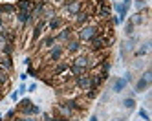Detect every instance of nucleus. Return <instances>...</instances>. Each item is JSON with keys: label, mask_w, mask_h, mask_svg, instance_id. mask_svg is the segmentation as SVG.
Returning <instances> with one entry per match:
<instances>
[{"label": "nucleus", "mask_w": 152, "mask_h": 121, "mask_svg": "<svg viewBox=\"0 0 152 121\" xmlns=\"http://www.w3.org/2000/svg\"><path fill=\"white\" fill-rule=\"evenodd\" d=\"M35 90H37V84H35V83L28 86V92H35Z\"/></svg>", "instance_id": "35"}, {"label": "nucleus", "mask_w": 152, "mask_h": 121, "mask_svg": "<svg viewBox=\"0 0 152 121\" xmlns=\"http://www.w3.org/2000/svg\"><path fill=\"white\" fill-rule=\"evenodd\" d=\"M148 86H150V83L147 79H143V77H139V79L136 81V84H134V92L136 94H141V92L148 90Z\"/></svg>", "instance_id": "14"}, {"label": "nucleus", "mask_w": 152, "mask_h": 121, "mask_svg": "<svg viewBox=\"0 0 152 121\" xmlns=\"http://www.w3.org/2000/svg\"><path fill=\"white\" fill-rule=\"evenodd\" d=\"M148 50H150V40H147V42L141 44V46L134 51V55H136V57H143V55H147V53H148Z\"/></svg>", "instance_id": "21"}, {"label": "nucleus", "mask_w": 152, "mask_h": 121, "mask_svg": "<svg viewBox=\"0 0 152 121\" xmlns=\"http://www.w3.org/2000/svg\"><path fill=\"white\" fill-rule=\"evenodd\" d=\"M53 2H55L57 6H62V4H64V0H53Z\"/></svg>", "instance_id": "40"}, {"label": "nucleus", "mask_w": 152, "mask_h": 121, "mask_svg": "<svg viewBox=\"0 0 152 121\" xmlns=\"http://www.w3.org/2000/svg\"><path fill=\"white\" fill-rule=\"evenodd\" d=\"M0 86H9V75H7V72L6 70H2L0 72Z\"/></svg>", "instance_id": "25"}, {"label": "nucleus", "mask_w": 152, "mask_h": 121, "mask_svg": "<svg viewBox=\"0 0 152 121\" xmlns=\"http://www.w3.org/2000/svg\"><path fill=\"white\" fill-rule=\"evenodd\" d=\"M4 55V53H2ZM0 68L6 70V72H11L13 70V61H11V55H4L2 62H0Z\"/></svg>", "instance_id": "20"}, {"label": "nucleus", "mask_w": 152, "mask_h": 121, "mask_svg": "<svg viewBox=\"0 0 152 121\" xmlns=\"http://www.w3.org/2000/svg\"><path fill=\"white\" fill-rule=\"evenodd\" d=\"M134 2H136V7H137V11H141V9L145 7V0H134Z\"/></svg>", "instance_id": "31"}, {"label": "nucleus", "mask_w": 152, "mask_h": 121, "mask_svg": "<svg viewBox=\"0 0 152 121\" xmlns=\"http://www.w3.org/2000/svg\"><path fill=\"white\" fill-rule=\"evenodd\" d=\"M62 55H64V48L57 42L55 46H51V48L48 50V57H46V61H50V62H57V61L62 59Z\"/></svg>", "instance_id": "6"}, {"label": "nucleus", "mask_w": 152, "mask_h": 121, "mask_svg": "<svg viewBox=\"0 0 152 121\" xmlns=\"http://www.w3.org/2000/svg\"><path fill=\"white\" fill-rule=\"evenodd\" d=\"M15 116H17V110H9V112L6 114V121H11Z\"/></svg>", "instance_id": "30"}, {"label": "nucleus", "mask_w": 152, "mask_h": 121, "mask_svg": "<svg viewBox=\"0 0 152 121\" xmlns=\"http://www.w3.org/2000/svg\"><path fill=\"white\" fill-rule=\"evenodd\" d=\"M11 99H13V101H17V99H18V92H13L11 94Z\"/></svg>", "instance_id": "37"}, {"label": "nucleus", "mask_w": 152, "mask_h": 121, "mask_svg": "<svg viewBox=\"0 0 152 121\" xmlns=\"http://www.w3.org/2000/svg\"><path fill=\"white\" fill-rule=\"evenodd\" d=\"M0 72H2V68H0Z\"/></svg>", "instance_id": "45"}, {"label": "nucleus", "mask_w": 152, "mask_h": 121, "mask_svg": "<svg viewBox=\"0 0 152 121\" xmlns=\"http://www.w3.org/2000/svg\"><path fill=\"white\" fill-rule=\"evenodd\" d=\"M95 35H99V26L97 24H86V26L79 28V31H77V39L81 42H90Z\"/></svg>", "instance_id": "2"}, {"label": "nucleus", "mask_w": 152, "mask_h": 121, "mask_svg": "<svg viewBox=\"0 0 152 121\" xmlns=\"http://www.w3.org/2000/svg\"><path fill=\"white\" fill-rule=\"evenodd\" d=\"M15 11H17V6H15V4H9V2L0 4V13H2V17H4V15H13Z\"/></svg>", "instance_id": "18"}, {"label": "nucleus", "mask_w": 152, "mask_h": 121, "mask_svg": "<svg viewBox=\"0 0 152 121\" xmlns=\"http://www.w3.org/2000/svg\"><path fill=\"white\" fill-rule=\"evenodd\" d=\"M24 121H39L37 116H24Z\"/></svg>", "instance_id": "34"}, {"label": "nucleus", "mask_w": 152, "mask_h": 121, "mask_svg": "<svg viewBox=\"0 0 152 121\" xmlns=\"http://www.w3.org/2000/svg\"><path fill=\"white\" fill-rule=\"evenodd\" d=\"M31 20V11H20L17 9V22L18 24H28V22ZM33 22V20H31Z\"/></svg>", "instance_id": "15"}, {"label": "nucleus", "mask_w": 152, "mask_h": 121, "mask_svg": "<svg viewBox=\"0 0 152 121\" xmlns=\"http://www.w3.org/2000/svg\"><path fill=\"white\" fill-rule=\"evenodd\" d=\"M0 117H2V114H0Z\"/></svg>", "instance_id": "43"}, {"label": "nucleus", "mask_w": 152, "mask_h": 121, "mask_svg": "<svg viewBox=\"0 0 152 121\" xmlns=\"http://www.w3.org/2000/svg\"><path fill=\"white\" fill-rule=\"evenodd\" d=\"M64 26V17H53V18H50L48 22H46V28L50 29V31H57V29H61Z\"/></svg>", "instance_id": "10"}, {"label": "nucleus", "mask_w": 152, "mask_h": 121, "mask_svg": "<svg viewBox=\"0 0 152 121\" xmlns=\"http://www.w3.org/2000/svg\"><path fill=\"white\" fill-rule=\"evenodd\" d=\"M6 44H7V39H6V35H4V33H0V51H2V50L6 48Z\"/></svg>", "instance_id": "28"}, {"label": "nucleus", "mask_w": 152, "mask_h": 121, "mask_svg": "<svg viewBox=\"0 0 152 121\" xmlns=\"http://www.w3.org/2000/svg\"><path fill=\"white\" fill-rule=\"evenodd\" d=\"M139 116H141V117H143L145 121H150V116H148V112H147V110H145V108H139Z\"/></svg>", "instance_id": "29"}, {"label": "nucleus", "mask_w": 152, "mask_h": 121, "mask_svg": "<svg viewBox=\"0 0 152 121\" xmlns=\"http://www.w3.org/2000/svg\"><path fill=\"white\" fill-rule=\"evenodd\" d=\"M114 42V35H104V33H99L90 40V51H103L108 50L110 44Z\"/></svg>", "instance_id": "1"}, {"label": "nucleus", "mask_w": 152, "mask_h": 121, "mask_svg": "<svg viewBox=\"0 0 152 121\" xmlns=\"http://www.w3.org/2000/svg\"><path fill=\"white\" fill-rule=\"evenodd\" d=\"M130 22H132L134 26H139V24H143V22H145V17L141 15V11H137V13H134V17L130 18Z\"/></svg>", "instance_id": "24"}, {"label": "nucleus", "mask_w": 152, "mask_h": 121, "mask_svg": "<svg viewBox=\"0 0 152 121\" xmlns=\"http://www.w3.org/2000/svg\"><path fill=\"white\" fill-rule=\"evenodd\" d=\"M68 2H73V0H68Z\"/></svg>", "instance_id": "42"}, {"label": "nucleus", "mask_w": 152, "mask_h": 121, "mask_svg": "<svg viewBox=\"0 0 152 121\" xmlns=\"http://www.w3.org/2000/svg\"><path fill=\"white\" fill-rule=\"evenodd\" d=\"M90 83H92V77L86 75V73L75 77V86H77L79 90H86V88H90Z\"/></svg>", "instance_id": "11"}, {"label": "nucleus", "mask_w": 152, "mask_h": 121, "mask_svg": "<svg viewBox=\"0 0 152 121\" xmlns=\"http://www.w3.org/2000/svg\"><path fill=\"white\" fill-rule=\"evenodd\" d=\"M55 44H57L55 37H53V35H46L44 39L39 42V48H40V50H50L51 46H55Z\"/></svg>", "instance_id": "13"}, {"label": "nucleus", "mask_w": 152, "mask_h": 121, "mask_svg": "<svg viewBox=\"0 0 152 121\" xmlns=\"http://www.w3.org/2000/svg\"><path fill=\"white\" fill-rule=\"evenodd\" d=\"M123 4H125V6H126V7H128V6H130V4H132V0H123Z\"/></svg>", "instance_id": "39"}, {"label": "nucleus", "mask_w": 152, "mask_h": 121, "mask_svg": "<svg viewBox=\"0 0 152 121\" xmlns=\"http://www.w3.org/2000/svg\"><path fill=\"white\" fill-rule=\"evenodd\" d=\"M39 112L40 108L31 103V99H22L17 106V114H22V116H37Z\"/></svg>", "instance_id": "3"}, {"label": "nucleus", "mask_w": 152, "mask_h": 121, "mask_svg": "<svg viewBox=\"0 0 152 121\" xmlns=\"http://www.w3.org/2000/svg\"><path fill=\"white\" fill-rule=\"evenodd\" d=\"M90 121H97V116H92V117H90Z\"/></svg>", "instance_id": "41"}, {"label": "nucleus", "mask_w": 152, "mask_h": 121, "mask_svg": "<svg viewBox=\"0 0 152 121\" xmlns=\"http://www.w3.org/2000/svg\"><path fill=\"white\" fill-rule=\"evenodd\" d=\"M134 29H136V26H134L132 22L128 20V22H126V26H125V35H126V37H130V35H134Z\"/></svg>", "instance_id": "27"}, {"label": "nucleus", "mask_w": 152, "mask_h": 121, "mask_svg": "<svg viewBox=\"0 0 152 121\" xmlns=\"http://www.w3.org/2000/svg\"><path fill=\"white\" fill-rule=\"evenodd\" d=\"M94 15H95L97 18H101V20H110V17H112V9H110V6H108V2H106L104 6H101V7L94 9Z\"/></svg>", "instance_id": "8"}, {"label": "nucleus", "mask_w": 152, "mask_h": 121, "mask_svg": "<svg viewBox=\"0 0 152 121\" xmlns=\"http://www.w3.org/2000/svg\"><path fill=\"white\" fill-rule=\"evenodd\" d=\"M114 7H115V11L119 13V18H121V20H125V17H126V11H128V7H126L125 4H121V2H115V4H114Z\"/></svg>", "instance_id": "22"}, {"label": "nucleus", "mask_w": 152, "mask_h": 121, "mask_svg": "<svg viewBox=\"0 0 152 121\" xmlns=\"http://www.w3.org/2000/svg\"><path fill=\"white\" fill-rule=\"evenodd\" d=\"M57 114H59V116H64V117H72V116H73V112L70 110V106H68L66 103H59V105H57Z\"/></svg>", "instance_id": "17"}, {"label": "nucleus", "mask_w": 152, "mask_h": 121, "mask_svg": "<svg viewBox=\"0 0 152 121\" xmlns=\"http://www.w3.org/2000/svg\"><path fill=\"white\" fill-rule=\"evenodd\" d=\"M28 90V88H26V84H20V88H18V94H24Z\"/></svg>", "instance_id": "36"}, {"label": "nucleus", "mask_w": 152, "mask_h": 121, "mask_svg": "<svg viewBox=\"0 0 152 121\" xmlns=\"http://www.w3.org/2000/svg\"><path fill=\"white\" fill-rule=\"evenodd\" d=\"M73 31H75V28L73 26H62L61 29H59V33H57V35H53V37H55V40L59 42V44H66L70 39H73Z\"/></svg>", "instance_id": "5"}, {"label": "nucleus", "mask_w": 152, "mask_h": 121, "mask_svg": "<svg viewBox=\"0 0 152 121\" xmlns=\"http://www.w3.org/2000/svg\"><path fill=\"white\" fill-rule=\"evenodd\" d=\"M11 121H24V116H22V117H20V116H15Z\"/></svg>", "instance_id": "38"}, {"label": "nucleus", "mask_w": 152, "mask_h": 121, "mask_svg": "<svg viewBox=\"0 0 152 121\" xmlns=\"http://www.w3.org/2000/svg\"><path fill=\"white\" fill-rule=\"evenodd\" d=\"M141 77H143V79H147V81L150 83V81H152V72H150V70H147V72H145L143 75H141Z\"/></svg>", "instance_id": "32"}, {"label": "nucleus", "mask_w": 152, "mask_h": 121, "mask_svg": "<svg viewBox=\"0 0 152 121\" xmlns=\"http://www.w3.org/2000/svg\"><path fill=\"white\" fill-rule=\"evenodd\" d=\"M125 88H126V81H125V79H121V77L114 79V83H112V90H114L115 94H121Z\"/></svg>", "instance_id": "16"}, {"label": "nucleus", "mask_w": 152, "mask_h": 121, "mask_svg": "<svg viewBox=\"0 0 152 121\" xmlns=\"http://www.w3.org/2000/svg\"><path fill=\"white\" fill-rule=\"evenodd\" d=\"M68 70L72 72V75H73V77H79V75L86 73V70H84V68H81V66H75V64H72V62H70V68H68Z\"/></svg>", "instance_id": "23"}, {"label": "nucleus", "mask_w": 152, "mask_h": 121, "mask_svg": "<svg viewBox=\"0 0 152 121\" xmlns=\"http://www.w3.org/2000/svg\"><path fill=\"white\" fill-rule=\"evenodd\" d=\"M44 28H46V20H44V18H39V20H37V24H35V28H33V31H31V44H33V42L42 35Z\"/></svg>", "instance_id": "9"}, {"label": "nucleus", "mask_w": 152, "mask_h": 121, "mask_svg": "<svg viewBox=\"0 0 152 121\" xmlns=\"http://www.w3.org/2000/svg\"><path fill=\"white\" fill-rule=\"evenodd\" d=\"M0 17H2V13H0Z\"/></svg>", "instance_id": "44"}, {"label": "nucleus", "mask_w": 152, "mask_h": 121, "mask_svg": "<svg viewBox=\"0 0 152 121\" xmlns=\"http://www.w3.org/2000/svg\"><path fill=\"white\" fill-rule=\"evenodd\" d=\"M81 48H83V42H81L79 39H70V40L66 42V51H68V53H79Z\"/></svg>", "instance_id": "12"}, {"label": "nucleus", "mask_w": 152, "mask_h": 121, "mask_svg": "<svg viewBox=\"0 0 152 121\" xmlns=\"http://www.w3.org/2000/svg\"><path fill=\"white\" fill-rule=\"evenodd\" d=\"M94 17V11L92 9H83L81 13H77L73 17V28H83L86 24H90V20Z\"/></svg>", "instance_id": "4"}, {"label": "nucleus", "mask_w": 152, "mask_h": 121, "mask_svg": "<svg viewBox=\"0 0 152 121\" xmlns=\"http://www.w3.org/2000/svg\"><path fill=\"white\" fill-rule=\"evenodd\" d=\"M123 106H125L126 110H132V108L136 106V101H134V97H126V99H123Z\"/></svg>", "instance_id": "26"}, {"label": "nucleus", "mask_w": 152, "mask_h": 121, "mask_svg": "<svg viewBox=\"0 0 152 121\" xmlns=\"http://www.w3.org/2000/svg\"><path fill=\"white\" fill-rule=\"evenodd\" d=\"M72 64H75V66H81V68L88 70V55H77V57L73 59V62H72Z\"/></svg>", "instance_id": "19"}, {"label": "nucleus", "mask_w": 152, "mask_h": 121, "mask_svg": "<svg viewBox=\"0 0 152 121\" xmlns=\"http://www.w3.org/2000/svg\"><path fill=\"white\" fill-rule=\"evenodd\" d=\"M70 68V62L68 61H57V62H53V68L50 70V73H51V77H59V75H62L64 72H66Z\"/></svg>", "instance_id": "7"}, {"label": "nucleus", "mask_w": 152, "mask_h": 121, "mask_svg": "<svg viewBox=\"0 0 152 121\" xmlns=\"http://www.w3.org/2000/svg\"><path fill=\"white\" fill-rule=\"evenodd\" d=\"M28 73H29L31 77H37V75H39V73H37V70L33 68V66H29V68H28Z\"/></svg>", "instance_id": "33"}]
</instances>
